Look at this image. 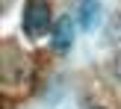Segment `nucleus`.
Instances as JSON below:
<instances>
[{"label":"nucleus","mask_w":121,"mask_h":109,"mask_svg":"<svg viewBox=\"0 0 121 109\" xmlns=\"http://www.w3.org/2000/svg\"><path fill=\"white\" fill-rule=\"evenodd\" d=\"M98 15H100V3L98 0H80V6H77V24L83 29H92L98 24Z\"/></svg>","instance_id":"obj_4"},{"label":"nucleus","mask_w":121,"mask_h":109,"mask_svg":"<svg viewBox=\"0 0 121 109\" xmlns=\"http://www.w3.org/2000/svg\"><path fill=\"white\" fill-rule=\"evenodd\" d=\"M112 74H115V80H118V86H121V53L112 59Z\"/></svg>","instance_id":"obj_5"},{"label":"nucleus","mask_w":121,"mask_h":109,"mask_svg":"<svg viewBox=\"0 0 121 109\" xmlns=\"http://www.w3.org/2000/svg\"><path fill=\"white\" fill-rule=\"evenodd\" d=\"M112 38H121V12H118L115 24H112Z\"/></svg>","instance_id":"obj_6"},{"label":"nucleus","mask_w":121,"mask_h":109,"mask_svg":"<svg viewBox=\"0 0 121 109\" xmlns=\"http://www.w3.org/2000/svg\"><path fill=\"white\" fill-rule=\"evenodd\" d=\"M27 80V59L15 50V44H6L3 53V83L12 86V83H24Z\"/></svg>","instance_id":"obj_2"},{"label":"nucleus","mask_w":121,"mask_h":109,"mask_svg":"<svg viewBox=\"0 0 121 109\" xmlns=\"http://www.w3.org/2000/svg\"><path fill=\"white\" fill-rule=\"evenodd\" d=\"M80 109H104V106H98V103H92V100H83Z\"/></svg>","instance_id":"obj_7"},{"label":"nucleus","mask_w":121,"mask_h":109,"mask_svg":"<svg viewBox=\"0 0 121 109\" xmlns=\"http://www.w3.org/2000/svg\"><path fill=\"white\" fill-rule=\"evenodd\" d=\"M50 44L56 53H68L71 44H74V18L71 15H62L53 21V29H50Z\"/></svg>","instance_id":"obj_3"},{"label":"nucleus","mask_w":121,"mask_h":109,"mask_svg":"<svg viewBox=\"0 0 121 109\" xmlns=\"http://www.w3.org/2000/svg\"><path fill=\"white\" fill-rule=\"evenodd\" d=\"M53 29V15L47 0H27L24 6V33L30 38H41Z\"/></svg>","instance_id":"obj_1"}]
</instances>
